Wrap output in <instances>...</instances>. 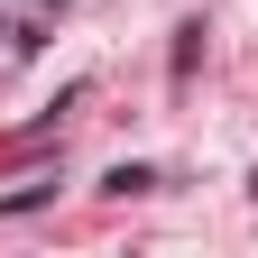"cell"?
Instances as JSON below:
<instances>
[{"label": "cell", "instance_id": "obj_1", "mask_svg": "<svg viewBox=\"0 0 258 258\" xmlns=\"http://www.w3.org/2000/svg\"><path fill=\"white\" fill-rule=\"evenodd\" d=\"M249 194H258V175H249Z\"/></svg>", "mask_w": 258, "mask_h": 258}]
</instances>
